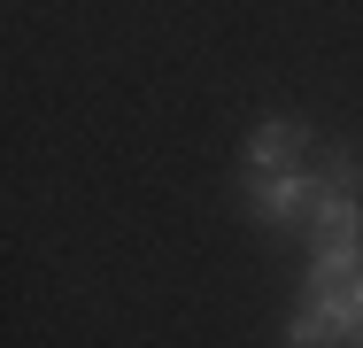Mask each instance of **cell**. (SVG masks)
Masks as SVG:
<instances>
[{
  "mask_svg": "<svg viewBox=\"0 0 363 348\" xmlns=\"http://www.w3.org/2000/svg\"><path fill=\"white\" fill-rule=\"evenodd\" d=\"M356 348H363V325H356Z\"/></svg>",
  "mask_w": 363,
  "mask_h": 348,
  "instance_id": "cell-4",
  "label": "cell"
},
{
  "mask_svg": "<svg viewBox=\"0 0 363 348\" xmlns=\"http://www.w3.org/2000/svg\"><path fill=\"white\" fill-rule=\"evenodd\" d=\"M317 202V170H247V209L263 224H309Z\"/></svg>",
  "mask_w": 363,
  "mask_h": 348,
  "instance_id": "cell-1",
  "label": "cell"
},
{
  "mask_svg": "<svg viewBox=\"0 0 363 348\" xmlns=\"http://www.w3.org/2000/svg\"><path fill=\"white\" fill-rule=\"evenodd\" d=\"M301 155H309V124L294 116H271L247 132V170H301Z\"/></svg>",
  "mask_w": 363,
  "mask_h": 348,
  "instance_id": "cell-2",
  "label": "cell"
},
{
  "mask_svg": "<svg viewBox=\"0 0 363 348\" xmlns=\"http://www.w3.org/2000/svg\"><path fill=\"white\" fill-rule=\"evenodd\" d=\"M317 256H309V286H356L363 278V232L348 240H309Z\"/></svg>",
  "mask_w": 363,
  "mask_h": 348,
  "instance_id": "cell-3",
  "label": "cell"
}]
</instances>
